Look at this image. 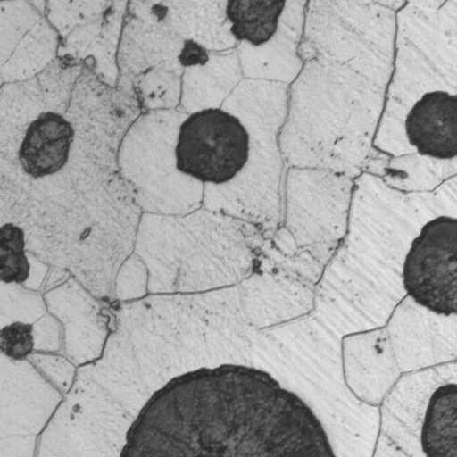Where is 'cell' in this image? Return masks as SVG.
I'll list each match as a JSON object with an SVG mask.
<instances>
[{"label": "cell", "mask_w": 457, "mask_h": 457, "mask_svg": "<svg viewBox=\"0 0 457 457\" xmlns=\"http://www.w3.org/2000/svg\"><path fill=\"white\" fill-rule=\"evenodd\" d=\"M120 457H335L296 394L239 364L179 375L146 402Z\"/></svg>", "instance_id": "cell-1"}, {"label": "cell", "mask_w": 457, "mask_h": 457, "mask_svg": "<svg viewBox=\"0 0 457 457\" xmlns=\"http://www.w3.org/2000/svg\"><path fill=\"white\" fill-rule=\"evenodd\" d=\"M250 136L240 120L219 108L189 115L179 126L175 146L176 168L199 181L224 184L249 159Z\"/></svg>", "instance_id": "cell-2"}, {"label": "cell", "mask_w": 457, "mask_h": 457, "mask_svg": "<svg viewBox=\"0 0 457 457\" xmlns=\"http://www.w3.org/2000/svg\"><path fill=\"white\" fill-rule=\"evenodd\" d=\"M402 280L420 306L445 317L456 314V218L441 215L422 226L404 257Z\"/></svg>", "instance_id": "cell-3"}, {"label": "cell", "mask_w": 457, "mask_h": 457, "mask_svg": "<svg viewBox=\"0 0 457 457\" xmlns=\"http://www.w3.org/2000/svg\"><path fill=\"white\" fill-rule=\"evenodd\" d=\"M408 143L420 155L455 159L457 154V95L443 90L426 92L404 120Z\"/></svg>", "instance_id": "cell-4"}, {"label": "cell", "mask_w": 457, "mask_h": 457, "mask_svg": "<svg viewBox=\"0 0 457 457\" xmlns=\"http://www.w3.org/2000/svg\"><path fill=\"white\" fill-rule=\"evenodd\" d=\"M73 138V127L62 114H39L27 128L19 148L23 170L36 179L58 172L69 159Z\"/></svg>", "instance_id": "cell-5"}, {"label": "cell", "mask_w": 457, "mask_h": 457, "mask_svg": "<svg viewBox=\"0 0 457 457\" xmlns=\"http://www.w3.org/2000/svg\"><path fill=\"white\" fill-rule=\"evenodd\" d=\"M425 457H457V385L439 386L430 395L420 431Z\"/></svg>", "instance_id": "cell-6"}, {"label": "cell", "mask_w": 457, "mask_h": 457, "mask_svg": "<svg viewBox=\"0 0 457 457\" xmlns=\"http://www.w3.org/2000/svg\"><path fill=\"white\" fill-rule=\"evenodd\" d=\"M286 1L231 0L226 3V14L232 23L230 31L238 40L261 46L273 37Z\"/></svg>", "instance_id": "cell-7"}, {"label": "cell", "mask_w": 457, "mask_h": 457, "mask_svg": "<svg viewBox=\"0 0 457 457\" xmlns=\"http://www.w3.org/2000/svg\"><path fill=\"white\" fill-rule=\"evenodd\" d=\"M33 327L21 321L13 322L0 331V352L10 359L21 361L34 347Z\"/></svg>", "instance_id": "cell-8"}, {"label": "cell", "mask_w": 457, "mask_h": 457, "mask_svg": "<svg viewBox=\"0 0 457 457\" xmlns=\"http://www.w3.org/2000/svg\"><path fill=\"white\" fill-rule=\"evenodd\" d=\"M29 274V262L25 251L0 250V281L22 283Z\"/></svg>", "instance_id": "cell-9"}, {"label": "cell", "mask_w": 457, "mask_h": 457, "mask_svg": "<svg viewBox=\"0 0 457 457\" xmlns=\"http://www.w3.org/2000/svg\"><path fill=\"white\" fill-rule=\"evenodd\" d=\"M25 237L23 230L12 223L0 227V250L24 251Z\"/></svg>", "instance_id": "cell-10"}]
</instances>
